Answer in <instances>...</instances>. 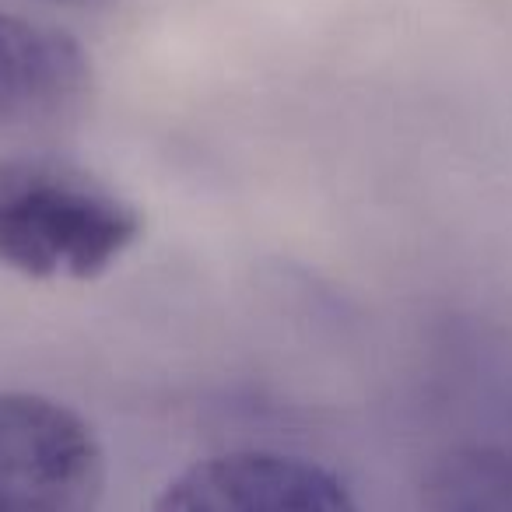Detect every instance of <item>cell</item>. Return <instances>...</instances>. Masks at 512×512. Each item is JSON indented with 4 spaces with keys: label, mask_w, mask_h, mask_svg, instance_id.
Listing matches in <instances>:
<instances>
[{
    "label": "cell",
    "mask_w": 512,
    "mask_h": 512,
    "mask_svg": "<svg viewBox=\"0 0 512 512\" xmlns=\"http://www.w3.org/2000/svg\"><path fill=\"white\" fill-rule=\"evenodd\" d=\"M141 214L64 162H0V264L25 278H99L141 235Z\"/></svg>",
    "instance_id": "6da1fadb"
},
{
    "label": "cell",
    "mask_w": 512,
    "mask_h": 512,
    "mask_svg": "<svg viewBox=\"0 0 512 512\" xmlns=\"http://www.w3.org/2000/svg\"><path fill=\"white\" fill-rule=\"evenodd\" d=\"M102 495L92 425L43 393H0V512H99Z\"/></svg>",
    "instance_id": "7a4b0ae2"
},
{
    "label": "cell",
    "mask_w": 512,
    "mask_h": 512,
    "mask_svg": "<svg viewBox=\"0 0 512 512\" xmlns=\"http://www.w3.org/2000/svg\"><path fill=\"white\" fill-rule=\"evenodd\" d=\"M151 512H358L323 463L271 449H235L172 477Z\"/></svg>",
    "instance_id": "3957f363"
},
{
    "label": "cell",
    "mask_w": 512,
    "mask_h": 512,
    "mask_svg": "<svg viewBox=\"0 0 512 512\" xmlns=\"http://www.w3.org/2000/svg\"><path fill=\"white\" fill-rule=\"evenodd\" d=\"M92 60L53 25L0 11V137H36L64 127L85 106Z\"/></svg>",
    "instance_id": "277c9868"
},
{
    "label": "cell",
    "mask_w": 512,
    "mask_h": 512,
    "mask_svg": "<svg viewBox=\"0 0 512 512\" xmlns=\"http://www.w3.org/2000/svg\"><path fill=\"white\" fill-rule=\"evenodd\" d=\"M428 512H512V449H456L428 481Z\"/></svg>",
    "instance_id": "5b68a950"
}]
</instances>
